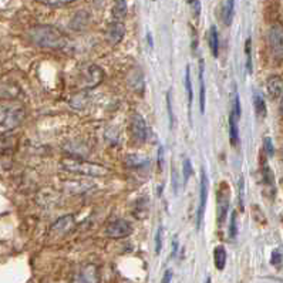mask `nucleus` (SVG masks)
Listing matches in <instances>:
<instances>
[{
    "label": "nucleus",
    "mask_w": 283,
    "mask_h": 283,
    "mask_svg": "<svg viewBox=\"0 0 283 283\" xmlns=\"http://www.w3.org/2000/svg\"><path fill=\"white\" fill-rule=\"evenodd\" d=\"M266 90L272 100L281 98L283 94V78L279 75H272L266 81Z\"/></svg>",
    "instance_id": "f8f14e48"
},
{
    "label": "nucleus",
    "mask_w": 283,
    "mask_h": 283,
    "mask_svg": "<svg viewBox=\"0 0 283 283\" xmlns=\"http://www.w3.org/2000/svg\"><path fill=\"white\" fill-rule=\"evenodd\" d=\"M268 44L272 53V57L276 62L283 60V26L281 23H275L268 32Z\"/></svg>",
    "instance_id": "7ed1b4c3"
},
{
    "label": "nucleus",
    "mask_w": 283,
    "mask_h": 283,
    "mask_svg": "<svg viewBox=\"0 0 283 283\" xmlns=\"http://www.w3.org/2000/svg\"><path fill=\"white\" fill-rule=\"evenodd\" d=\"M131 136L138 144H142L147 140V126L141 114H133L131 117Z\"/></svg>",
    "instance_id": "6e6552de"
},
{
    "label": "nucleus",
    "mask_w": 283,
    "mask_h": 283,
    "mask_svg": "<svg viewBox=\"0 0 283 283\" xmlns=\"http://www.w3.org/2000/svg\"><path fill=\"white\" fill-rule=\"evenodd\" d=\"M60 165L69 172H74V174H78V175H85V177H93V178L105 177V175H108L111 172L104 165L90 162V161H85V159H81V158L70 157V155L62 158Z\"/></svg>",
    "instance_id": "f03ea898"
},
{
    "label": "nucleus",
    "mask_w": 283,
    "mask_h": 283,
    "mask_svg": "<svg viewBox=\"0 0 283 283\" xmlns=\"http://www.w3.org/2000/svg\"><path fill=\"white\" fill-rule=\"evenodd\" d=\"M213 261H215L216 269L218 271H223V268L226 265V251H225V248L222 245L215 248V251H213Z\"/></svg>",
    "instance_id": "dca6fc26"
},
{
    "label": "nucleus",
    "mask_w": 283,
    "mask_h": 283,
    "mask_svg": "<svg viewBox=\"0 0 283 283\" xmlns=\"http://www.w3.org/2000/svg\"><path fill=\"white\" fill-rule=\"evenodd\" d=\"M189 4H191V9H192V14L195 19H198L201 14V3L200 0H189Z\"/></svg>",
    "instance_id": "c85d7f7f"
},
{
    "label": "nucleus",
    "mask_w": 283,
    "mask_h": 283,
    "mask_svg": "<svg viewBox=\"0 0 283 283\" xmlns=\"http://www.w3.org/2000/svg\"><path fill=\"white\" fill-rule=\"evenodd\" d=\"M104 233L111 239H121V238H127L133 233V226L126 219L111 220L105 226Z\"/></svg>",
    "instance_id": "423d86ee"
},
{
    "label": "nucleus",
    "mask_w": 283,
    "mask_h": 283,
    "mask_svg": "<svg viewBox=\"0 0 283 283\" xmlns=\"http://www.w3.org/2000/svg\"><path fill=\"white\" fill-rule=\"evenodd\" d=\"M207 198H208V177L205 169H201V195H200V208H198V216H197V228L200 229L202 223L204 211L207 207Z\"/></svg>",
    "instance_id": "9d476101"
},
{
    "label": "nucleus",
    "mask_w": 283,
    "mask_h": 283,
    "mask_svg": "<svg viewBox=\"0 0 283 283\" xmlns=\"http://www.w3.org/2000/svg\"><path fill=\"white\" fill-rule=\"evenodd\" d=\"M229 138H231L232 147H236L239 142V134H238V120L231 113L229 116Z\"/></svg>",
    "instance_id": "a211bd4d"
},
{
    "label": "nucleus",
    "mask_w": 283,
    "mask_h": 283,
    "mask_svg": "<svg viewBox=\"0 0 283 283\" xmlns=\"http://www.w3.org/2000/svg\"><path fill=\"white\" fill-rule=\"evenodd\" d=\"M124 162H126L127 167H130V168H142V167H145L149 161H148V158L142 157V155L130 154V155H127L126 157Z\"/></svg>",
    "instance_id": "2eb2a0df"
},
{
    "label": "nucleus",
    "mask_w": 283,
    "mask_h": 283,
    "mask_svg": "<svg viewBox=\"0 0 283 283\" xmlns=\"http://www.w3.org/2000/svg\"><path fill=\"white\" fill-rule=\"evenodd\" d=\"M167 108H168V116H169V128H172L174 124V116H172V105H171V94L167 93Z\"/></svg>",
    "instance_id": "473e14b6"
},
{
    "label": "nucleus",
    "mask_w": 283,
    "mask_h": 283,
    "mask_svg": "<svg viewBox=\"0 0 283 283\" xmlns=\"http://www.w3.org/2000/svg\"><path fill=\"white\" fill-rule=\"evenodd\" d=\"M23 118V110L20 107L0 104V127L13 128L16 127Z\"/></svg>",
    "instance_id": "20e7f679"
},
{
    "label": "nucleus",
    "mask_w": 283,
    "mask_h": 283,
    "mask_svg": "<svg viewBox=\"0 0 283 283\" xmlns=\"http://www.w3.org/2000/svg\"><path fill=\"white\" fill-rule=\"evenodd\" d=\"M124 34H126V26L123 24V21L116 20L108 24V27H107V39H108L110 43H113V44L120 43L123 40Z\"/></svg>",
    "instance_id": "9b49d317"
},
{
    "label": "nucleus",
    "mask_w": 283,
    "mask_h": 283,
    "mask_svg": "<svg viewBox=\"0 0 283 283\" xmlns=\"http://www.w3.org/2000/svg\"><path fill=\"white\" fill-rule=\"evenodd\" d=\"M81 74H83V81L85 87H94L97 84L100 83L104 77V73L100 67H97L94 64H88L85 66L83 70H81Z\"/></svg>",
    "instance_id": "1a4fd4ad"
},
{
    "label": "nucleus",
    "mask_w": 283,
    "mask_h": 283,
    "mask_svg": "<svg viewBox=\"0 0 283 283\" xmlns=\"http://www.w3.org/2000/svg\"><path fill=\"white\" fill-rule=\"evenodd\" d=\"M231 113L236 120H239V117H241V101H239V97H238V95L233 98V107H232Z\"/></svg>",
    "instance_id": "cd10ccee"
},
{
    "label": "nucleus",
    "mask_w": 283,
    "mask_h": 283,
    "mask_svg": "<svg viewBox=\"0 0 283 283\" xmlns=\"http://www.w3.org/2000/svg\"><path fill=\"white\" fill-rule=\"evenodd\" d=\"M171 279H172V272H171V271H167L165 275H164V278H162V283H169L171 282Z\"/></svg>",
    "instance_id": "f704fd0d"
},
{
    "label": "nucleus",
    "mask_w": 283,
    "mask_h": 283,
    "mask_svg": "<svg viewBox=\"0 0 283 283\" xmlns=\"http://www.w3.org/2000/svg\"><path fill=\"white\" fill-rule=\"evenodd\" d=\"M229 198H231V191L226 182H220L219 189L216 192V200H218V225L222 226L228 218L229 212Z\"/></svg>",
    "instance_id": "39448f33"
},
{
    "label": "nucleus",
    "mask_w": 283,
    "mask_h": 283,
    "mask_svg": "<svg viewBox=\"0 0 283 283\" xmlns=\"http://www.w3.org/2000/svg\"><path fill=\"white\" fill-rule=\"evenodd\" d=\"M174 248H172V256H177V252H178V242L177 239L174 241V245H172Z\"/></svg>",
    "instance_id": "c9c22d12"
},
{
    "label": "nucleus",
    "mask_w": 283,
    "mask_h": 283,
    "mask_svg": "<svg viewBox=\"0 0 283 283\" xmlns=\"http://www.w3.org/2000/svg\"><path fill=\"white\" fill-rule=\"evenodd\" d=\"M98 281H100L98 268L93 263L84 265L71 278V283H98Z\"/></svg>",
    "instance_id": "0eeeda50"
},
{
    "label": "nucleus",
    "mask_w": 283,
    "mask_h": 283,
    "mask_svg": "<svg viewBox=\"0 0 283 283\" xmlns=\"http://www.w3.org/2000/svg\"><path fill=\"white\" fill-rule=\"evenodd\" d=\"M182 171H184V181L187 182L191 177V174H192V164H191V161H189L188 158L184 161V168H182Z\"/></svg>",
    "instance_id": "c756f323"
},
{
    "label": "nucleus",
    "mask_w": 283,
    "mask_h": 283,
    "mask_svg": "<svg viewBox=\"0 0 283 283\" xmlns=\"http://www.w3.org/2000/svg\"><path fill=\"white\" fill-rule=\"evenodd\" d=\"M233 11H235V0H226L225 6H223V11H222L223 23L226 26H231L232 19H233Z\"/></svg>",
    "instance_id": "6ab92c4d"
},
{
    "label": "nucleus",
    "mask_w": 283,
    "mask_h": 283,
    "mask_svg": "<svg viewBox=\"0 0 283 283\" xmlns=\"http://www.w3.org/2000/svg\"><path fill=\"white\" fill-rule=\"evenodd\" d=\"M200 110L205 111V84H204V60H200Z\"/></svg>",
    "instance_id": "aec40b11"
},
{
    "label": "nucleus",
    "mask_w": 283,
    "mask_h": 283,
    "mask_svg": "<svg viewBox=\"0 0 283 283\" xmlns=\"http://www.w3.org/2000/svg\"><path fill=\"white\" fill-rule=\"evenodd\" d=\"M271 262H272L273 266H276V268H279V266H282L283 263V253L279 249H275L272 252V259H271Z\"/></svg>",
    "instance_id": "a878e982"
},
{
    "label": "nucleus",
    "mask_w": 283,
    "mask_h": 283,
    "mask_svg": "<svg viewBox=\"0 0 283 283\" xmlns=\"http://www.w3.org/2000/svg\"><path fill=\"white\" fill-rule=\"evenodd\" d=\"M205 283H212V281H211V278H208V279H207V282Z\"/></svg>",
    "instance_id": "4c0bfd02"
},
{
    "label": "nucleus",
    "mask_w": 283,
    "mask_h": 283,
    "mask_svg": "<svg viewBox=\"0 0 283 283\" xmlns=\"http://www.w3.org/2000/svg\"><path fill=\"white\" fill-rule=\"evenodd\" d=\"M281 111L283 113V95H282V98H281Z\"/></svg>",
    "instance_id": "e433bc0d"
},
{
    "label": "nucleus",
    "mask_w": 283,
    "mask_h": 283,
    "mask_svg": "<svg viewBox=\"0 0 283 283\" xmlns=\"http://www.w3.org/2000/svg\"><path fill=\"white\" fill-rule=\"evenodd\" d=\"M263 145H265V151H266V154L269 155V157H272L273 154H275V149H273V145H272V140L269 138V137H266L265 140H263Z\"/></svg>",
    "instance_id": "2f4dec72"
},
{
    "label": "nucleus",
    "mask_w": 283,
    "mask_h": 283,
    "mask_svg": "<svg viewBox=\"0 0 283 283\" xmlns=\"http://www.w3.org/2000/svg\"><path fill=\"white\" fill-rule=\"evenodd\" d=\"M30 40L36 46L50 50H62L67 46V37L62 30L49 26V24H40L30 29L29 32Z\"/></svg>",
    "instance_id": "f257e3e1"
},
{
    "label": "nucleus",
    "mask_w": 283,
    "mask_h": 283,
    "mask_svg": "<svg viewBox=\"0 0 283 283\" xmlns=\"http://www.w3.org/2000/svg\"><path fill=\"white\" fill-rule=\"evenodd\" d=\"M127 1L126 0H116L114 1V6H113V16L114 19L118 21H123V19L127 16Z\"/></svg>",
    "instance_id": "f3484780"
},
{
    "label": "nucleus",
    "mask_w": 283,
    "mask_h": 283,
    "mask_svg": "<svg viewBox=\"0 0 283 283\" xmlns=\"http://www.w3.org/2000/svg\"><path fill=\"white\" fill-rule=\"evenodd\" d=\"M185 88H187V95H188V107L192 105V83H191V70L189 66L185 69Z\"/></svg>",
    "instance_id": "4be33fe9"
},
{
    "label": "nucleus",
    "mask_w": 283,
    "mask_h": 283,
    "mask_svg": "<svg viewBox=\"0 0 283 283\" xmlns=\"http://www.w3.org/2000/svg\"><path fill=\"white\" fill-rule=\"evenodd\" d=\"M245 53H246V69L252 73V40L248 39L245 43Z\"/></svg>",
    "instance_id": "b1692460"
},
{
    "label": "nucleus",
    "mask_w": 283,
    "mask_h": 283,
    "mask_svg": "<svg viewBox=\"0 0 283 283\" xmlns=\"http://www.w3.org/2000/svg\"><path fill=\"white\" fill-rule=\"evenodd\" d=\"M253 105H255L256 116L261 117V118L266 116V104H265V100L259 94H256L253 97Z\"/></svg>",
    "instance_id": "412c9836"
},
{
    "label": "nucleus",
    "mask_w": 283,
    "mask_h": 283,
    "mask_svg": "<svg viewBox=\"0 0 283 283\" xmlns=\"http://www.w3.org/2000/svg\"><path fill=\"white\" fill-rule=\"evenodd\" d=\"M158 165H159V168H162V165H164V161H162V155H164V149H162V147L159 148V151H158Z\"/></svg>",
    "instance_id": "72a5a7b5"
},
{
    "label": "nucleus",
    "mask_w": 283,
    "mask_h": 283,
    "mask_svg": "<svg viewBox=\"0 0 283 283\" xmlns=\"http://www.w3.org/2000/svg\"><path fill=\"white\" fill-rule=\"evenodd\" d=\"M208 40H210V47L212 56L218 57V54H219V36H218V30H216L215 26H211Z\"/></svg>",
    "instance_id": "4468645a"
},
{
    "label": "nucleus",
    "mask_w": 283,
    "mask_h": 283,
    "mask_svg": "<svg viewBox=\"0 0 283 283\" xmlns=\"http://www.w3.org/2000/svg\"><path fill=\"white\" fill-rule=\"evenodd\" d=\"M262 174H263V181H265V184H266V185H273L272 171H271V168H269L268 164H265V165H263Z\"/></svg>",
    "instance_id": "393cba45"
},
{
    "label": "nucleus",
    "mask_w": 283,
    "mask_h": 283,
    "mask_svg": "<svg viewBox=\"0 0 283 283\" xmlns=\"http://www.w3.org/2000/svg\"><path fill=\"white\" fill-rule=\"evenodd\" d=\"M40 1L46 6H50V7H63L67 4H71L77 0H40Z\"/></svg>",
    "instance_id": "5701e85b"
},
{
    "label": "nucleus",
    "mask_w": 283,
    "mask_h": 283,
    "mask_svg": "<svg viewBox=\"0 0 283 283\" xmlns=\"http://www.w3.org/2000/svg\"><path fill=\"white\" fill-rule=\"evenodd\" d=\"M236 233H238V228H236V213L232 212L231 223H229V236H231V239H235V238H236Z\"/></svg>",
    "instance_id": "bb28decb"
},
{
    "label": "nucleus",
    "mask_w": 283,
    "mask_h": 283,
    "mask_svg": "<svg viewBox=\"0 0 283 283\" xmlns=\"http://www.w3.org/2000/svg\"><path fill=\"white\" fill-rule=\"evenodd\" d=\"M161 248H162V226H159L157 231V235H155V253H159L161 252Z\"/></svg>",
    "instance_id": "7c9ffc66"
},
{
    "label": "nucleus",
    "mask_w": 283,
    "mask_h": 283,
    "mask_svg": "<svg viewBox=\"0 0 283 283\" xmlns=\"http://www.w3.org/2000/svg\"><path fill=\"white\" fill-rule=\"evenodd\" d=\"M75 222H74V216L73 215H67V216H63L60 218L59 220H56L53 223L52 226V233H56V235H63L69 229H71Z\"/></svg>",
    "instance_id": "ddd939ff"
}]
</instances>
